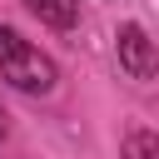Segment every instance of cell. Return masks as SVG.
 Returning a JSON list of instances; mask_svg holds the SVG:
<instances>
[{"label": "cell", "mask_w": 159, "mask_h": 159, "mask_svg": "<svg viewBox=\"0 0 159 159\" xmlns=\"http://www.w3.org/2000/svg\"><path fill=\"white\" fill-rule=\"evenodd\" d=\"M0 80L10 84V89H20V94H55V84H60V70H55V60L40 50V45H30L15 25H0Z\"/></svg>", "instance_id": "cell-1"}, {"label": "cell", "mask_w": 159, "mask_h": 159, "mask_svg": "<svg viewBox=\"0 0 159 159\" xmlns=\"http://www.w3.org/2000/svg\"><path fill=\"white\" fill-rule=\"evenodd\" d=\"M114 60H119L124 80H134V84H149V80L159 75V45H154L149 30L134 25V20L114 30Z\"/></svg>", "instance_id": "cell-2"}, {"label": "cell", "mask_w": 159, "mask_h": 159, "mask_svg": "<svg viewBox=\"0 0 159 159\" xmlns=\"http://www.w3.org/2000/svg\"><path fill=\"white\" fill-rule=\"evenodd\" d=\"M25 10L50 30H75L80 20V0H25Z\"/></svg>", "instance_id": "cell-3"}, {"label": "cell", "mask_w": 159, "mask_h": 159, "mask_svg": "<svg viewBox=\"0 0 159 159\" xmlns=\"http://www.w3.org/2000/svg\"><path fill=\"white\" fill-rule=\"evenodd\" d=\"M119 159H159V134L154 129H129L119 144Z\"/></svg>", "instance_id": "cell-4"}, {"label": "cell", "mask_w": 159, "mask_h": 159, "mask_svg": "<svg viewBox=\"0 0 159 159\" xmlns=\"http://www.w3.org/2000/svg\"><path fill=\"white\" fill-rule=\"evenodd\" d=\"M0 139H5V109H0Z\"/></svg>", "instance_id": "cell-5"}]
</instances>
